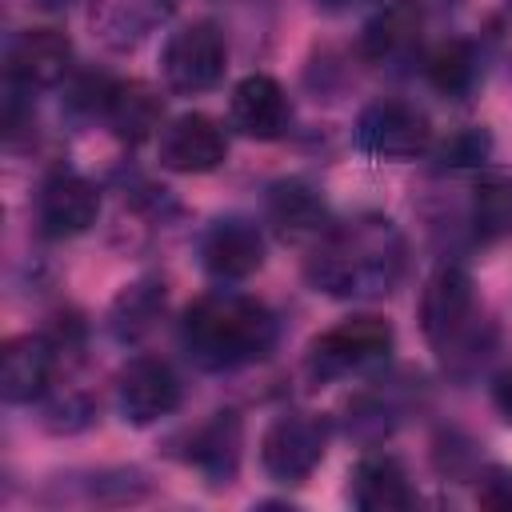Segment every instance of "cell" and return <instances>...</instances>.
<instances>
[{
  "label": "cell",
  "mask_w": 512,
  "mask_h": 512,
  "mask_svg": "<svg viewBox=\"0 0 512 512\" xmlns=\"http://www.w3.org/2000/svg\"><path fill=\"white\" fill-rule=\"evenodd\" d=\"M400 420V404H396V392L392 388H368L360 396L348 400V436L364 440V444H376L384 440Z\"/></svg>",
  "instance_id": "cell-24"
},
{
  "label": "cell",
  "mask_w": 512,
  "mask_h": 512,
  "mask_svg": "<svg viewBox=\"0 0 512 512\" xmlns=\"http://www.w3.org/2000/svg\"><path fill=\"white\" fill-rule=\"evenodd\" d=\"M60 344L44 332H24L12 336L0 352V396L8 404H32L48 392L52 372H56Z\"/></svg>",
  "instance_id": "cell-13"
},
{
  "label": "cell",
  "mask_w": 512,
  "mask_h": 512,
  "mask_svg": "<svg viewBox=\"0 0 512 512\" xmlns=\"http://www.w3.org/2000/svg\"><path fill=\"white\" fill-rule=\"evenodd\" d=\"M424 32V4L420 0H388L360 32V56L368 64H400L416 52Z\"/></svg>",
  "instance_id": "cell-15"
},
{
  "label": "cell",
  "mask_w": 512,
  "mask_h": 512,
  "mask_svg": "<svg viewBox=\"0 0 512 512\" xmlns=\"http://www.w3.org/2000/svg\"><path fill=\"white\" fill-rule=\"evenodd\" d=\"M100 216V188L72 172V168H56L44 184H40V196H36V224L48 240H68V236H80L96 224Z\"/></svg>",
  "instance_id": "cell-9"
},
{
  "label": "cell",
  "mask_w": 512,
  "mask_h": 512,
  "mask_svg": "<svg viewBox=\"0 0 512 512\" xmlns=\"http://www.w3.org/2000/svg\"><path fill=\"white\" fill-rule=\"evenodd\" d=\"M160 116H164V104L144 80H116L108 100H104V112H100V120L124 144L148 140L160 128Z\"/></svg>",
  "instance_id": "cell-20"
},
{
  "label": "cell",
  "mask_w": 512,
  "mask_h": 512,
  "mask_svg": "<svg viewBox=\"0 0 512 512\" xmlns=\"http://www.w3.org/2000/svg\"><path fill=\"white\" fill-rule=\"evenodd\" d=\"M476 504L492 512H512V468L492 464L476 476Z\"/></svg>",
  "instance_id": "cell-26"
},
{
  "label": "cell",
  "mask_w": 512,
  "mask_h": 512,
  "mask_svg": "<svg viewBox=\"0 0 512 512\" xmlns=\"http://www.w3.org/2000/svg\"><path fill=\"white\" fill-rule=\"evenodd\" d=\"M356 148L376 160H416L432 148V124L408 100H372L356 120Z\"/></svg>",
  "instance_id": "cell-7"
},
{
  "label": "cell",
  "mask_w": 512,
  "mask_h": 512,
  "mask_svg": "<svg viewBox=\"0 0 512 512\" xmlns=\"http://www.w3.org/2000/svg\"><path fill=\"white\" fill-rule=\"evenodd\" d=\"M492 404H496V412L512 424V364L496 376V384H492Z\"/></svg>",
  "instance_id": "cell-27"
},
{
  "label": "cell",
  "mask_w": 512,
  "mask_h": 512,
  "mask_svg": "<svg viewBox=\"0 0 512 512\" xmlns=\"http://www.w3.org/2000/svg\"><path fill=\"white\" fill-rule=\"evenodd\" d=\"M496 44H500V52H504V60H508V68H512V0L504 4L500 20H496Z\"/></svg>",
  "instance_id": "cell-28"
},
{
  "label": "cell",
  "mask_w": 512,
  "mask_h": 512,
  "mask_svg": "<svg viewBox=\"0 0 512 512\" xmlns=\"http://www.w3.org/2000/svg\"><path fill=\"white\" fill-rule=\"evenodd\" d=\"M240 448H244V424L236 412H212L200 428H192L184 460L208 480V484H232L240 472Z\"/></svg>",
  "instance_id": "cell-16"
},
{
  "label": "cell",
  "mask_w": 512,
  "mask_h": 512,
  "mask_svg": "<svg viewBox=\"0 0 512 512\" xmlns=\"http://www.w3.org/2000/svg\"><path fill=\"white\" fill-rule=\"evenodd\" d=\"M224 64H228V44L212 20H192V24L176 28L160 52V76L180 96L216 88L224 76Z\"/></svg>",
  "instance_id": "cell-5"
},
{
  "label": "cell",
  "mask_w": 512,
  "mask_h": 512,
  "mask_svg": "<svg viewBox=\"0 0 512 512\" xmlns=\"http://www.w3.org/2000/svg\"><path fill=\"white\" fill-rule=\"evenodd\" d=\"M420 332L452 376H472L496 344L492 324L476 312V288L464 264L444 260L420 292Z\"/></svg>",
  "instance_id": "cell-3"
},
{
  "label": "cell",
  "mask_w": 512,
  "mask_h": 512,
  "mask_svg": "<svg viewBox=\"0 0 512 512\" xmlns=\"http://www.w3.org/2000/svg\"><path fill=\"white\" fill-rule=\"evenodd\" d=\"M488 156H492V136H488V128H460V132H452V136L436 148L440 168H484Z\"/></svg>",
  "instance_id": "cell-25"
},
{
  "label": "cell",
  "mask_w": 512,
  "mask_h": 512,
  "mask_svg": "<svg viewBox=\"0 0 512 512\" xmlns=\"http://www.w3.org/2000/svg\"><path fill=\"white\" fill-rule=\"evenodd\" d=\"M172 12H176V0H92L88 24H92V36H100V44L128 52Z\"/></svg>",
  "instance_id": "cell-17"
},
{
  "label": "cell",
  "mask_w": 512,
  "mask_h": 512,
  "mask_svg": "<svg viewBox=\"0 0 512 512\" xmlns=\"http://www.w3.org/2000/svg\"><path fill=\"white\" fill-rule=\"evenodd\" d=\"M228 120L236 132H244L248 140H280L288 120H292V104L288 92L280 88V80L252 72L244 76L232 96H228Z\"/></svg>",
  "instance_id": "cell-14"
},
{
  "label": "cell",
  "mask_w": 512,
  "mask_h": 512,
  "mask_svg": "<svg viewBox=\"0 0 512 512\" xmlns=\"http://www.w3.org/2000/svg\"><path fill=\"white\" fill-rule=\"evenodd\" d=\"M468 228L480 244L512 240V172H480L468 200Z\"/></svg>",
  "instance_id": "cell-22"
},
{
  "label": "cell",
  "mask_w": 512,
  "mask_h": 512,
  "mask_svg": "<svg viewBox=\"0 0 512 512\" xmlns=\"http://www.w3.org/2000/svg\"><path fill=\"white\" fill-rule=\"evenodd\" d=\"M168 304V288L160 276H140L132 284H124V292L112 300V312H108V328L116 340H140L164 312Z\"/></svg>",
  "instance_id": "cell-23"
},
{
  "label": "cell",
  "mask_w": 512,
  "mask_h": 512,
  "mask_svg": "<svg viewBox=\"0 0 512 512\" xmlns=\"http://www.w3.org/2000/svg\"><path fill=\"white\" fill-rule=\"evenodd\" d=\"M404 236L380 212L328 224L304 260V276L332 300H380L404 276Z\"/></svg>",
  "instance_id": "cell-1"
},
{
  "label": "cell",
  "mask_w": 512,
  "mask_h": 512,
  "mask_svg": "<svg viewBox=\"0 0 512 512\" xmlns=\"http://www.w3.org/2000/svg\"><path fill=\"white\" fill-rule=\"evenodd\" d=\"M180 400H184V384H180L176 368L160 356H136L116 376V408L136 428L172 416L180 408Z\"/></svg>",
  "instance_id": "cell-8"
},
{
  "label": "cell",
  "mask_w": 512,
  "mask_h": 512,
  "mask_svg": "<svg viewBox=\"0 0 512 512\" xmlns=\"http://www.w3.org/2000/svg\"><path fill=\"white\" fill-rule=\"evenodd\" d=\"M360 4H372V0H316V8H324V12H352Z\"/></svg>",
  "instance_id": "cell-29"
},
{
  "label": "cell",
  "mask_w": 512,
  "mask_h": 512,
  "mask_svg": "<svg viewBox=\"0 0 512 512\" xmlns=\"http://www.w3.org/2000/svg\"><path fill=\"white\" fill-rule=\"evenodd\" d=\"M200 264L224 284L248 280L264 264V232L244 216H220L200 236Z\"/></svg>",
  "instance_id": "cell-11"
},
{
  "label": "cell",
  "mask_w": 512,
  "mask_h": 512,
  "mask_svg": "<svg viewBox=\"0 0 512 512\" xmlns=\"http://www.w3.org/2000/svg\"><path fill=\"white\" fill-rule=\"evenodd\" d=\"M268 224L280 240H320L332 220L324 196L308 180H280L268 188Z\"/></svg>",
  "instance_id": "cell-19"
},
{
  "label": "cell",
  "mask_w": 512,
  "mask_h": 512,
  "mask_svg": "<svg viewBox=\"0 0 512 512\" xmlns=\"http://www.w3.org/2000/svg\"><path fill=\"white\" fill-rule=\"evenodd\" d=\"M276 316L248 292L212 288L180 316V344L204 372H232L264 360L276 348Z\"/></svg>",
  "instance_id": "cell-2"
},
{
  "label": "cell",
  "mask_w": 512,
  "mask_h": 512,
  "mask_svg": "<svg viewBox=\"0 0 512 512\" xmlns=\"http://www.w3.org/2000/svg\"><path fill=\"white\" fill-rule=\"evenodd\" d=\"M396 344V332L384 316H348L332 328H324L312 344H308V372L316 380H332V376H348V372H364L380 360H388Z\"/></svg>",
  "instance_id": "cell-4"
},
{
  "label": "cell",
  "mask_w": 512,
  "mask_h": 512,
  "mask_svg": "<svg viewBox=\"0 0 512 512\" xmlns=\"http://www.w3.org/2000/svg\"><path fill=\"white\" fill-rule=\"evenodd\" d=\"M328 448V420L316 412H280L260 436V468L280 484H304Z\"/></svg>",
  "instance_id": "cell-6"
},
{
  "label": "cell",
  "mask_w": 512,
  "mask_h": 512,
  "mask_svg": "<svg viewBox=\"0 0 512 512\" xmlns=\"http://www.w3.org/2000/svg\"><path fill=\"white\" fill-rule=\"evenodd\" d=\"M348 496L364 512H400V508H412L416 504V488H412L404 464L392 452H368L352 468Z\"/></svg>",
  "instance_id": "cell-18"
},
{
  "label": "cell",
  "mask_w": 512,
  "mask_h": 512,
  "mask_svg": "<svg viewBox=\"0 0 512 512\" xmlns=\"http://www.w3.org/2000/svg\"><path fill=\"white\" fill-rule=\"evenodd\" d=\"M8 84L52 88L72 72V40L60 28H24L8 40Z\"/></svg>",
  "instance_id": "cell-12"
},
{
  "label": "cell",
  "mask_w": 512,
  "mask_h": 512,
  "mask_svg": "<svg viewBox=\"0 0 512 512\" xmlns=\"http://www.w3.org/2000/svg\"><path fill=\"white\" fill-rule=\"evenodd\" d=\"M156 156L168 172H180V176H204L212 168L224 164L228 156V140H224V128L204 116V112H184L176 120H168L160 128V144H156Z\"/></svg>",
  "instance_id": "cell-10"
},
{
  "label": "cell",
  "mask_w": 512,
  "mask_h": 512,
  "mask_svg": "<svg viewBox=\"0 0 512 512\" xmlns=\"http://www.w3.org/2000/svg\"><path fill=\"white\" fill-rule=\"evenodd\" d=\"M484 68H480V48L476 40H464V36H452L444 44H436L428 56H424V80L448 96V100H464L476 92Z\"/></svg>",
  "instance_id": "cell-21"
},
{
  "label": "cell",
  "mask_w": 512,
  "mask_h": 512,
  "mask_svg": "<svg viewBox=\"0 0 512 512\" xmlns=\"http://www.w3.org/2000/svg\"><path fill=\"white\" fill-rule=\"evenodd\" d=\"M44 8H64V4H72V0H40Z\"/></svg>",
  "instance_id": "cell-30"
}]
</instances>
